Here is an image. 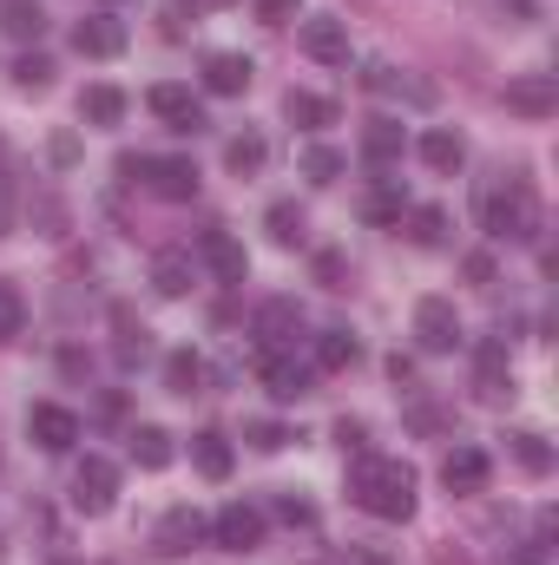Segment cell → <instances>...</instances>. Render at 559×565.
<instances>
[{
	"mask_svg": "<svg viewBox=\"0 0 559 565\" xmlns=\"http://www.w3.org/2000/svg\"><path fill=\"white\" fill-rule=\"evenodd\" d=\"M191 282H198V264H191V250H158L151 257V289L158 296H191Z\"/></svg>",
	"mask_w": 559,
	"mask_h": 565,
	"instance_id": "20",
	"label": "cell"
},
{
	"mask_svg": "<svg viewBox=\"0 0 559 565\" xmlns=\"http://www.w3.org/2000/svg\"><path fill=\"white\" fill-rule=\"evenodd\" d=\"M73 46H80L86 60H119V53H126V20H119V13H86V20L73 26Z\"/></svg>",
	"mask_w": 559,
	"mask_h": 565,
	"instance_id": "13",
	"label": "cell"
},
{
	"mask_svg": "<svg viewBox=\"0 0 559 565\" xmlns=\"http://www.w3.org/2000/svg\"><path fill=\"white\" fill-rule=\"evenodd\" d=\"M296 40H303V53H309L316 66H349V20H336V13H309V20L296 26Z\"/></svg>",
	"mask_w": 559,
	"mask_h": 565,
	"instance_id": "7",
	"label": "cell"
},
{
	"mask_svg": "<svg viewBox=\"0 0 559 565\" xmlns=\"http://www.w3.org/2000/svg\"><path fill=\"white\" fill-rule=\"evenodd\" d=\"M80 119L86 126H119L126 119V93L119 86H86L80 93Z\"/></svg>",
	"mask_w": 559,
	"mask_h": 565,
	"instance_id": "28",
	"label": "cell"
},
{
	"mask_svg": "<svg viewBox=\"0 0 559 565\" xmlns=\"http://www.w3.org/2000/svg\"><path fill=\"white\" fill-rule=\"evenodd\" d=\"M257 375H264V395H271V402H303L309 382H316V369H303L296 355H264Z\"/></svg>",
	"mask_w": 559,
	"mask_h": 565,
	"instance_id": "17",
	"label": "cell"
},
{
	"mask_svg": "<svg viewBox=\"0 0 559 565\" xmlns=\"http://www.w3.org/2000/svg\"><path fill=\"white\" fill-rule=\"evenodd\" d=\"M362 362V342L349 335V329H323L316 335V369L323 375H342V369H356Z\"/></svg>",
	"mask_w": 559,
	"mask_h": 565,
	"instance_id": "24",
	"label": "cell"
},
{
	"mask_svg": "<svg viewBox=\"0 0 559 565\" xmlns=\"http://www.w3.org/2000/svg\"><path fill=\"white\" fill-rule=\"evenodd\" d=\"M487 473H494V460H487L481 447H454V454L441 460V487L461 493V500H467V493H487Z\"/></svg>",
	"mask_w": 559,
	"mask_h": 565,
	"instance_id": "16",
	"label": "cell"
},
{
	"mask_svg": "<svg viewBox=\"0 0 559 565\" xmlns=\"http://www.w3.org/2000/svg\"><path fill=\"white\" fill-rule=\"evenodd\" d=\"M507 454H514L520 473H534V480L553 473V447H547V434H534V427H514V434H507Z\"/></svg>",
	"mask_w": 559,
	"mask_h": 565,
	"instance_id": "25",
	"label": "cell"
},
{
	"mask_svg": "<svg viewBox=\"0 0 559 565\" xmlns=\"http://www.w3.org/2000/svg\"><path fill=\"white\" fill-rule=\"evenodd\" d=\"M0 565H7V540H0Z\"/></svg>",
	"mask_w": 559,
	"mask_h": 565,
	"instance_id": "51",
	"label": "cell"
},
{
	"mask_svg": "<svg viewBox=\"0 0 559 565\" xmlns=\"http://www.w3.org/2000/svg\"><path fill=\"white\" fill-rule=\"evenodd\" d=\"M27 434H33V447H46V454H73V447H80V415L60 408V402H33V408H27Z\"/></svg>",
	"mask_w": 559,
	"mask_h": 565,
	"instance_id": "8",
	"label": "cell"
},
{
	"mask_svg": "<svg viewBox=\"0 0 559 565\" xmlns=\"http://www.w3.org/2000/svg\"><path fill=\"white\" fill-rule=\"evenodd\" d=\"M204 533H211V520H204L198 507H171V513L151 526V553H158V559H184L191 546H204Z\"/></svg>",
	"mask_w": 559,
	"mask_h": 565,
	"instance_id": "5",
	"label": "cell"
},
{
	"mask_svg": "<svg viewBox=\"0 0 559 565\" xmlns=\"http://www.w3.org/2000/svg\"><path fill=\"white\" fill-rule=\"evenodd\" d=\"M389 382H402V388H415V362H409V355H389Z\"/></svg>",
	"mask_w": 559,
	"mask_h": 565,
	"instance_id": "44",
	"label": "cell"
},
{
	"mask_svg": "<svg viewBox=\"0 0 559 565\" xmlns=\"http://www.w3.org/2000/svg\"><path fill=\"white\" fill-rule=\"evenodd\" d=\"M415 349L421 355H454L461 349V316L447 296H421L415 302Z\"/></svg>",
	"mask_w": 559,
	"mask_h": 565,
	"instance_id": "4",
	"label": "cell"
},
{
	"mask_svg": "<svg viewBox=\"0 0 559 565\" xmlns=\"http://www.w3.org/2000/svg\"><path fill=\"white\" fill-rule=\"evenodd\" d=\"M264 231L277 237L283 250H296V244H303V231H309V217H303V204H289V198H277V204L264 211Z\"/></svg>",
	"mask_w": 559,
	"mask_h": 565,
	"instance_id": "33",
	"label": "cell"
},
{
	"mask_svg": "<svg viewBox=\"0 0 559 565\" xmlns=\"http://www.w3.org/2000/svg\"><path fill=\"white\" fill-rule=\"evenodd\" d=\"M342 164H349V158H342L336 145H303V178H309V184H336Z\"/></svg>",
	"mask_w": 559,
	"mask_h": 565,
	"instance_id": "35",
	"label": "cell"
},
{
	"mask_svg": "<svg viewBox=\"0 0 559 565\" xmlns=\"http://www.w3.org/2000/svg\"><path fill=\"white\" fill-rule=\"evenodd\" d=\"M0 33L7 40H40L46 33V7L40 0H0Z\"/></svg>",
	"mask_w": 559,
	"mask_h": 565,
	"instance_id": "26",
	"label": "cell"
},
{
	"mask_svg": "<svg viewBox=\"0 0 559 565\" xmlns=\"http://www.w3.org/2000/svg\"><path fill=\"white\" fill-rule=\"evenodd\" d=\"M145 191L165 198V204H191L198 198V164L191 158H145Z\"/></svg>",
	"mask_w": 559,
	"mask_h": 565,
	"instance_id": "10",
	"label": "cell"
},
{
	"mask_svg": "<svg viewBox=\"0 0 559 565\" xmlns=\"http://www.w3.org/2000/svg\"><path fill=\"white\" fill-rule=\"evenodd\" d=\"M251 447H264V454H277V447H289V434H283L277 422H251Z\"/></svg>",
	"mask_w": 559,
	"mask_h": 565,
	"instance_id": "40",
	"label": "cell"
},
{
	"mask_svg": "<svg viewBox=\"0 0 559 565\" xmlns=\"http://www.w3.org/2000/svg\"><path fill=\"white\" fill-rule=\"evenodd\" d=\"M145 106L171 126V132H198L204 126V106H198V93L191 86H178V79H165V86H151L145 93Z\"/></svg>",
	"mask_w": 559,
	"mask_h": 565,
	"instance_id": "12",
	"label": "cell"
},
{
	"mask_svg": "<svg viewBox=\"0 0 559 565\" xmlns=\"http://www.w3.org/2000/svg\"><path fill=\"white\" fill-rule=\"evenodd\" d=\"M251 60L244 53H211L204 60V93H218V99H238V93H251Z\"/></svg>",
	"mask_w": 559,
	"mask_h": 565,
	"instance_id": "19",
	"label": "cell"
},
{
	"mask_svg": "<svg viewBox=\"0 0 559 565\" xmlns=\"http://www.w3.org/2000/svg\"><path fill=\"white\" fill-rule=\"evenodd\" d=\"M467 282H474V289H494V257L474 250V257H467Z\"/></svg>",
	"mask_w": 559,
	"mask_h": 565,
	"instance_id": "42",
	"label": "cell"
},
{
	"mask_svg": "<svg viewBox=\"0 0 559 565\" xmlns=\"http://www.w3.org/2000/svg\"><path fill=\"white\" fill-rule=\"evenodd\" d=\"M251 335L264 342V355H283V349H289V342L303 335V309H296V296H271V302L257 309Z\"/></svg>",
	"mask_w": 559,
	"mask_h": 565,
	"instance_id": "11",
	"label": "cell"
},
{
	"mask_svg": "<svg viewBox=\"0 0 559 565\" xmlns=\"http://www.w3.org/2000/svg\"><path fill=\"white\" fill-rule=\"evenodd\" d=\"M13 86H20V93H46V86H53V60H46V53H20V60H13Z\"/></svg>",
	"mask_w": 559,
	"mask_h": 565,
	"instance_id": "36",
	"label": "cell"
},
{
	"mask_svg": "<svg viewBox=\"0 0 559 565\" xmlns=\"http://www.w3.org/2000/svg\"><path fill=\"white\" fill-rule=\"evenodd\" d=\"M362 86H369V93H402V99H415V106H434V86H421V79H402L389 60H376V66L362 73Z\"/></svg>",
	"mask_w": 559,
	"mask_h": 565,
	"instance_id": "27",
	"label": "cell"
},
{
	"mask_svg": "<svg viewBox=\"0 0 559 565\" xmlns=\"http://www.w3.org/2000/svg\"><path fill=\"white\" fill-rule=\"evenodd\" d=\"M415 151H421V164L441 171V178H454V171L467 164V139H461L454 126H428V132L415 139Z\"/></svg>",
	"mask_w": 559,
	"mask_h": 565,
	"instance_id": "18",
	"label": "cell"
},
{
	"mask_svg": "<svg viewBox=\"0 0 559 565\" xmlns=\"http://www.w3.org/2000/svg\"><path fill=\"white\" fill-rule=\"evenodd\" d=\"M474 395H481V402H514V362H507V342H481V355H474Z\"/></svg>",
	"mask_w": 559,
	"mask_h": 565,
	"instance_id": "14",
	"label": "cell"
},
{
	"mask_svg": "<svg viewBox=\"0 0 559 565\" xmlns=\"http://www.w3.org/2000/svg\"><path fill=\"white\" fill-rule=\"evenodd\" d=\"M257 20L264 26H289L296 20V0H257Z\"/></svg>",
	"mask_w": 559,
	"mask_h": 565,
	"instance_id": "41",
	"label": "cell"
},
{
	"mask_svg": "<svg viewBox=\"0 0 559 565\" xmlns=\"http://www.w3.org/2000/svg\"><path fill=\"white\" fill-rule=\"evenodd\" d=\"M283 119L296 126V132H323V126H336V99H323V93H283Z\"/></svg>",
	"mask_w": 559,
	"mask_h": 565,
	"instance_id": "21",
	"label": "cell"
},
{
	"mask_svg": "<svg viewBox=\"0 0 559 565\" xmlns=\"http://www.w3.org/2000/svg\"><path fill=\"white\" fill-rule=\"evenodd\" d=\"M277 520H283V526H316V507H309V500H296V493H277Z\"/></svg>",
	"mask_w": 559,
	"mask_h": 565,
	"instance_id": "39",
	"label": "cell"
},
{
	"mask_svg": "<svg viewBox=\"0 0 559 565\" xmlns=\"http://www.w3.org/2000/svg\"><path fill=\"white\" fill-rule=\"evenodd\" d=\"M191 7H211V13H218V7H238V0H191Z\"/></svg>",
	"mask_w": 559,
	"mask_h": 565,
	"instance_id": "49",
	"label": "cell"
},
{
	"mask_svg": "<svg viewBox=\"0 0 559 565\" xmlns=\"http://www.w3.org/2000/svg\"><path fill=\"white\" fill-rule=\"evenodd\" d=\"M481 231L494 244H534L540 237V198L527 178H507V184H487L481 191Z\"/></svg>",
	"mask_w": 559,
	"mask_h": 565,
	"instance_id": "2",
	"label": "cell"
},
{
	"mask_svg": "<svg viewBox=\"0 0 559 565\" xmlns=\"http://www.w3.org/2000/svg\"><path fill=\"white\" fill-rule=\"evenodd\" d=\"M165 388H171V395H198V388H204L198 349H171V355H165Z\"/></svg>",
	"mask_w": 559,
	"mask_h": 565,
	"instance_id": "31",
	"label": "cell"
},
{
	"mask_svg": "<svg viewBox=\"0 0 559 565\" xmlns=\"http://www.w3.org/2000/svg\"><path fill=\"white\" fill-rule=\"evenodd\" d=\"M309 277L323 282V289H349V257H342V250H316Z\"/></svg>",
	"mask_w": 559,
	"mask_h": 565,
	"instance_id": "37",
	"label": "cell"
},
{
	"mask_svg": "<svg viewBox=\"0 0 559 565\" xmlns=\"http://www.w3.org/2000/svg\"><path fill=\"white\" fill-rule=\"evenodd\" d=\"M20 322H27V302H20V289H13V282H0V349L20 335Z\"/></svg>",
	"mask_w": 559,
	"mask_h": 565,
	"instance_id": "38",
	"label": "cell"
},
{
	"mask_svg": "<svg viewBox=\"0 0 559 565\" xmlns=\"http://www.w3.org/2000/svg\"><path fill=\"white\" fill-rule=\"evenodd\" d=\"M402 211H409V198H402V178H382V184L362 198V217H369V224H402Z\"/></svg>",
	"mask_w": 559,
	"mask_h": 565,
	"instance_id": "30",
	"label": "cell"
},
{
	"mask_svg": "<svg viewBox=\"0 0 559 565\" xmlns=\"http://www.w3.org/2000/svg\"><path fill=\"white\" fill-rule=\"evenodd\" d=\"M349 500L369 513V520H389V526H402V520H415V467L409 460H395V454H356V467H349Z\"/></svg>",
	"mask_w": 559,
	"mask_h": 565,
	"instance_id": "1",
	"label": "cell"
},
{
	"mask_svg": "<svg viewBox=\"0 0 559 565\" xmlns=\"http://www.w3.org/2000/svg\"><path fill=\"white\" fill-rule=\"evenodd\" d=\"M409 422H415L421 434H441V427H447V415H434V408H415V415H409Z\"/></svg>",
	"mask_w": 559,
	"mask_h": 565,
	"instance_id": "45",
	"label": "cell"
},
{
	"mask_svg": "<svg viewBox=\"0 0 559 565\" xmlns=\"http://www.w3.org/2000/svg\"><path fill=\"white\" fill-rule=\"evenodd\" d=\"M342 565H389L382 553H342Z\"/></svg>",
	"mask_w": 559,
	"mask_h": 565,
	"instance_id": "48",
	"label": "cell"
},
{
	"mask_svg": "<svg viewBox=\"0 0 559 565\" xmlns=\"http://www.w3.org/2000/svg\"><path fill=\"white\" fill-rule=\"evenodd\" d=\"M198 257L211 264V277L218 282H244L251 277V257H244V244H238L231 231H198Z\"/></svg>",
	"mask_w": 559,
	"mask_h": 565,
	"instance_id": "15",
	"label": "cell"
},
{
	"mask_svg": "<svg viewBox=\"0 0 559 565\" xmlns=\"http://www.w3.org/2000/svg\"><path fill=\"white\" fill-rule=\"evenodd\" d=\"M0 237H13V198H7V184H0Z\"/></svg>",
	"mask_w": 559,
	"mask_h": 565,
	"instance_id": "47",
	"label": "cell"
},
{
	"mask_svg": "<svg viewBox=\"0 0 559 565\" xmlns=\"http://www.w3.org/2000/svg\"><path fill=\"white\" fill-rule=\"evenodd\" d=\"M409 237H415L421 250H441L447 244V211L441 204H415L409 211Z\"/></svg>",
	"mask_w": 559,
	"mask_h": 565,
	"instance_id": "34",
	"label": "cell"
},
{
	"mask_svg": "<svg viewBox=\"0 0 559 565\" xmlns=\"http://www.w3.org/2000/svg\"><path fill=\"white\" fill-rule=\"evenodd\" d=\"M171 454H178V447H171V434H165V427H133V460H139L145 473H165V467H171Z\"/></svg>",
	"mask_w": 559,
	"mask_h": 565,
	"instance_id": "29",
	"label": "cell"
},
{
	"mask_svg": "<svg viewBox=\"0 0 559 565\" xmlns=\"http://www.w3.org/2000/svg\"><path fill=\"white\" fill-rule=\"evenodd\" d=\"M402 151H409V139H402V119H369V126H362V158H369L376 171H389Z\"/></svg>",
	"mask_w": 559,
	"mask_h": 565,
	"instance_id": "23",
	"label": "cell"
},
{
	"mask_svg": "<svg viewBox=\"0 0 559 565\" xmlns=\"http://www.w3.org/2000/svg\"><path fill=\"white\" fill-rule=\"evenodd\" d=\"M53 158H60V164H73V158H80V139H73V132H60V139H53Z\"/></svg>",
	"mask_w": 559,
	"mask_h": 565,
	"instance_id": "46",
	"label": "cell"
},
{
	"mask_svg": "<svg viewBox=\"0 0 559 565\" xmlns=\"http://www.w3.org/2000/svg\"><path fill=\"white\" fill-rule=\"evenodd\" d=\"M211 540H218L224 553H257V546H264V513H257V507H244V500H231V507H218Z\"/></svg>",
	"mask_w": 559,
	"mask_h": 565,
	"instance_id": "9",
	"label": "cell"
},
{
	"mask_svg": "<svg viewBox=\"0 0 559 565\" xmlns=\"http://www.w3.org/2000/svg\"><path fill=\"white\" fill-rule=\"evenodd\" d=\"M336 440H342V454H362V422H336Z\"/></svg>",
	"mask_w": 559,
	"mask_h": 565,
	"instance_id": "43",
	"label": "cell"
},
{
	"mask_svg": "<svg viewBox=\"0 0 559 565\" xmlns=\"http://www.w3.org/2000/svg\"><path fill=\"white\" fill-rule=\"evenodd\" d=\"M500 99H507L514 119H553L559 113V79L553 73H514Z\"/></svg>",
	"mask_w": 559,
	"mask_h": 565,
	"instance_id": "6",
	"label": "cell"
},
{
	"mask_svg": "<svg viewBox=\"0 0 559 565\" xmlns=\"http://www.w3.org/2000/svg\"><path fill=\"white\" fill-rule=\"evenodd\" d=\"M191 467H198L204 480H231L238 454H231V440H224L218 427H204V434H191Z\"/></svg>",
	"mask_w": 559,
	"mask_h": 565,
	"instance_id": "22",
	"label": "cell"
},
{
	"mask_svg": "<svg viewBox=\"0 0 559 565\" xmlns=\"http://www.w3.org/2000/svg\"><path fill=\"white\" fill-rule=\"evenodd\" d=\"M113 500H119V467L99 460V454H86V460L73 467V507H80L86 520H106Z\"/></svg>",
	"mask_w": 559,
	"mask_h": 565,
	"instance_id": "3",
	"label": "cell"
},
{
	"mask_svg": "<svg viewBox=\"0 0 559 565\" xmlns=\"http://www.w3.org/2000/svg\"><path fill=\"white\" fill-rule=\"evenodd\" d=\"M264 158H271V145L257 139V132L224 139V171H238V178H257V171H264Z\"/></svg>",
	"mask_w": 559,
	"mask_h": 565,
	"instance_id": "32",
	"label": "cell"
},
{
	"mask_svg": "<svg viewBox=\"0 0 559 565\" xmlns=\"http://www.w3.org/2000/svg\"><path fill=\"white\" fill-rule=\"evenodd\" d=\"M434 565H467V559H461V553H441V559H434Z\"/></svg>",
	"mask_w": 559,
	"mask_h": 565,
	"instance_id": "50",
	"label": "cell"
}]
</instances>
